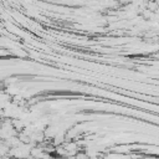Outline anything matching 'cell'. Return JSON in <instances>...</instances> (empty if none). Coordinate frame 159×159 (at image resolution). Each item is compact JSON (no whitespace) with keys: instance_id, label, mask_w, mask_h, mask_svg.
Listing matches in <instances>:
<instances>
[{"instance_id":"1","label":"cell","mask_w":159,"mask_h":159,"mask_svg":"<svg viewBox=\"0 0 159 159\" xmlns=\"http://www.w3.org/2000/svg\"><path fill=\"white\" fill-rule=\"evenodd\" d=\"M57 159H62V158H57Z\"/></svg>"}]
</instances>
